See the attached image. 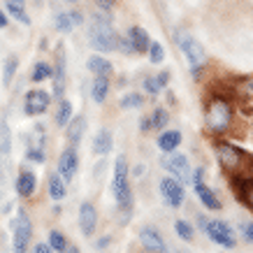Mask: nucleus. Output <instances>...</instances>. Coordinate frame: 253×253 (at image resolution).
I'll list each match as a JSON object with an SVG mask.
<instances>
[{"instance_id":"1","label":"nucleus","mask_w":253,"mask_h":253,"mask_svg":"<svg viewBox=\"0 0 253 253\" xmlns=\"http://www.w3.org/2000/svg\"><path fill=\"white\" fill-rule=\"evenodd\" d=\"M214 151H216V161H218L221 169L230 176L232 181L253 176V156L249 151H244L242 146L232 144V142H225V139H216Z\"/></svg>"},{"instance_id":"2","label":"nucleus","mask_w":253,"mask_h":253,"mask_svg":"<svg viewBox=\"0 0 253 253\" xmlns=\"http://www.w3.org/2000/svg\"><path fill=\"white\" fill-rule=\"evenodd\" d=\"M235 123V100L228 93H214L205 105V128L209 135L221 137L232 130Z\"/></svg>"},{"instance_id":"3","label":"nucleus","mask_w":253,"mask_h":253,"mask_svg":"<svg viewBox=\"0 0 253 253\" xmlns=\"http://www.w3.org/2000/svg\"><path fill=\"white\" fill-rule=\"evenodd\" d=\"M112 195H114L116 209L121 214V223H128L132 216V207H135V198H132V188H130V168H128V161H126L123 154L114 161Z\"/></svg>"},{"instance_id":"4","label":"nucleus","mask_w":253,"mask_h":253,"mask_svg":"<svg viewBox=\"0 0 253 253\" xmlns=\"http://www.w3.org/2000/svg\"><path fill=\"white\" fill-rule=\"evenodd\" d=\"M88 42L98 54H109L119 46V35L112 26V16L107 14V9L93 14L91 28H88Z\"/></svg>"},{"instance_id":"5","label":"nucleus","mask_w":253,"mask_h":253,"mask_svg":"<svg viewBox=\"0 0 253 253\" xmlns=\"http://www.w3.org/2000/svg\"><path fill=\"white\" fill-rule=\"evenodd\" d=\"M174 42L176 46L181 49V54L186 56V61H188V68H191L193 77H200V72L205 68V63H207V56H205V49L195 42L193 35L184 31V28H176L174 31Z\"/></svg>"},{"instance_id":"6","label":"nucleus","mask_w":253,"mask_h":253,"mask_svg":"<svg viewBox=\"0 0 253 253\" xmlns=\"http://www.w3.org/2000/svg\"><path fill=\"white\" fill-rule=\"evenodd\" d=\"M198 225L200 230L205 232L214 244L223 246V249H235L237 239L232 235V228L225 221H216V218H207V216H198Z\"/></svg>"},{"instance_id":"7","label":"nucleus","mask_w":253,"mask_h":253,"mask_svg":"<svg viewBox=\"0 0 253 253\" xmlns=\"http://www.w3.org/2000/svg\"><path fill=\"white\" fill-rule=\"evenodd\" d=\"M12 228V253H28L31 251V239H33V223L26 214V209H19L16 218L9 221Z\"/></svg>"},{"instance_id":"8","label":"nucleus","mask_w":253,"mask_h":253,"mask_svg":"<svg viewBox=\"0 0 253 253\" xmlns=\"http://www.w3.org/2000/svg\"><path fill=\"white\" fill-rule=\"evenodd\" d=\"M161 165L168 169L174 179H179L181 184H191V172H193V169H191V163H188V156L169 151V154L163 156Z\"/></svg>"},{"instance_id":"9","label":"nucleus","mask_w":253,"mask_h":253,"mask_svg":"<svg viewBox=\"0 0 253 253\" xmlns=\"http://www.w3.org/2000/svg\"><path fill=\"white\" fill-rule=\"evenodd\" d=\"M158 188H161L163 202H165L169 209H179L186 202V188L179 179H174V176L161 179V186H158Z\"/></svg>"},{"instance_id":"10","label":"nucleus","mask_w":253,"mask_h":253,"mask_svg":"<svg viewBox=\"0 0 253 253\" xmlns=\"http://www.w3.org/2000/svg\"><path fill=\"white\" fill-rule=\"evenodd\" d=\"M51 100H54L51 93L42 91V88H33V91H28L26 98H23V112L28 116H42L46 109H49Z\"/></svg>"},{"instance_id":"11","label":"nucleus","mask_w":253,"mask_h":253,"mask_svg":"<svg viewBox=\"0 0 253 253\" xmlns=\"http://www.w3.org/2000/svg\"><path fill=\"white\" fill-rule=\"evenodd\" d=\"M79 169V154H77V146H65L61 151V158H58V165H56V172L63 176V181L68 184L75 179Z\"/></svg>"},{"instance_id":"12","label":"nucleus","mask_w":253,"mask_h":253,"mask_svg":"<svg viewBox=\"0 0 253 253\" xmlns=\"http://www.w3.org/2000/svg\"><path fill=\"white\" fill-rule=\"evenodd\" d=\"M230 98L237 100L239 105L253 109V79L251 77H239L232 82L230 88Z\"/></svg>"},{"instance_id":"13","label":"nucleus","mask_w":253,"mask_h":253,"mask_svg":"<svg viewBox=\"0 0 253 253\" xmlns=\"http://www.w3.org/2000/svg\"><path fill=\"white\" fill-rule=\"evenodd\" d=\"M65 63H68V58H65V49L63 46H58L56 49V63H54V75H51V79H54V98H63V93H65Z\"/></svg>"},{"instance_id":"14","label":"nucleus","mask_w":253,"mask_h":253,"mask_svg":"<svg viewBox=\"0 0 253 253\" xmlns=\"http://www.w3.org/2000/svg\"><path fill=\"white\" fill-rule=\"evenodd\" d=\"M84 23V12L79 9H68V12H58L54 16V28L58 33H72L77 26Z\"/></svg>"},{"instance_id":"15","label":"nucleus","mask_w":253,"mask_h":253,"mask_svg":"<svg viewBox=\"0 0 253 253\" xmlns=\"http://www.w3.org/2000/svg\"><path fill=\"white\" fill-rule=\"evenodd\" d=\"M98 225V209L93 202H82L79 207V228L84 232V237H91Z\"/></svg>"},{"instance_id":"16","label":"nucleus","mask_w":253,"mask_h":253,"mask_svg":"<svg viewBox=\"0 0 253 253\" xmlns=\"http://www.w3.org/2000/svg\"><path fill=\"white\" fill-rule=\"evenodd\" d=\"M139 242H142V246H144L149 253H163L165 251V239H163V235L156 228H151V225H146V228H142L139 230Z\"/></svg>"},{"instance_id":"17","label":"nucleus","mask_w":253,"mask_h":253,"mask_svg":"<svg viewBox=\"0 0 253 253\" xmlns=\"http://www.w3.org/2000/svg\"><path fill=\"white\" fill-rule=\"evenodd\" d=\"M16 195H21V198H33L35 191H38V174L33 172V169H26L23 168L16 176Z\"/></svg>"},{"instance_id":"18","label":"nucleus","mask_w":253,"mask_h":253,"mask_svg":"<svg viewBox=\"0 0 253 253\" xmlns=\"http://www.w3.org/2000/svg\"><path fill=\"white\" fill-rule=\"evenodd\" d=\"M193 188H195V195H198V200L207 209H211V211H218V209L223 207L221 200H218V195H216V193L211 191V188H209L205 181H195V184H193Z\"/></svg>"},{"instance_id":"19","label":"nucleus","mask_w":253,"mask_h":253,"mask_svg":"<svg viewBox=\"0 0 253 253\" xmlns=\"http://www.w3.org/2000/svg\"><path fill=\"white\" fill-rule=\"evenodd\" d=\"M86 68H88V72H93L95 77H112V72H114V65L102 54H93L91 58L86 61Z\"/></svg>"},{"instance_id":"20","label":"nucleus","mask_w":253,"mask_h":253,"mask_svg":"<svg viewBox=\"0 0 253 253\" xmlns=\"http://www.w3.org/2000/svg\"><path fill=\"white\" fill-rule=\"evenodd\" d=\"M46 195L54 200V202H61V200H65V195H68L65 181H63V176L58 174V172H51L49 179H46Z\"/></svg>"},{"instance_id":"21","label":"nucleus","mask_w":253,"mask_h":253,"mask_svg":"<svg viewBox=\"0 0 253 253\" xmlns=\"http://www.w3.org/2000/svg\"><path fill=\"white\" fill-rule=\"evenodd\" d=\"M5 12L21 26H31V16L26 9V0H5Z\"/></svg>"},{"instance_id":"22","label":"nucleus","mask_w":253,"mask_h":253,"mask_svg":"<svg viewBox=\"0 0 253 253\" xmlns=\"http://www.w3.org/2000/svg\"><path fill=\"white\" fill-rule=\"evenodd\" d=\"M84 130H86V119L84 116H72V121L65 126V135H68L70 146H77L84 139Z\"/></svg>"},{"instance_id":"23","label":"nucleus","mask_w":253,"mask_h":253,"mask_svg":"<svg viewBox=\"0 0 253 253\" xmlns=\"http://www.w3.org/2000/svg\"><path fill=\"white\" fill-rule=\"evenodd\" d=\"M128 40H130L135 54H146V49H149V44H151L149 33H146L144 28H139V26H132L130 31H128Z\"/></svg>"},{"instance_id":"24","label":"nucleus","mask_w":253,"mask_h":253,"mask_svg":"<svg viewBox=\"0 0 253 253\" xmlns=\"http://www.w3.org/2000/svg\"><path fill=\"white\" fill-rule=\"evenodd\" d=\"M112 149H114V135H112V130L102 128V130L95 132V137H93V151L98 156H107Z\"/></svg>"},{"instance_id":"25","label":"nucleus","mask_w":253,"mask_h":253,"mask_svg":"<svg viewBox=\"0 0 253 253\" xmlns=\"http://www.w3.org/2000/svg\"><path fill=\"white\" fill-rule=\"evenodd\" d=\"M181 144V132L179 130H163L156 139V146L161 149L163 154H169V151H176V146Z\"/></svg>"},{"instance_id":"26","label":"nucleus","mask_w":253,"mask_h":253,"mask_svg":"<svg viewBox=\"0 0 253 253\" xmlns=\"http://www.w3.org/2000/svg\"><path fill=\"white\" fill-rule=\"evenodd\" d=\"M72 116H75V107H72V102L65 98L58 100V107H56V114H54V121L58 128H65L70 121H72Z\"/></svg>"},{"instance_id":"27","label":"nucleus","mask_w":253,"mask_h":253,"mask_svg":"<svg viewBox=\"0 0 253 253\" xmlns=\"http://www.w3.org/2000/svg\"><path fill=\"white\" fill-rule=\"evenodd\" d=\"M235 188H237V198L253 211V176L237 179V181H235Z\"/></svg>"},{"instance_id":"28","label":"nucleus","mask_w":253,"mask_h":253,"mask_svg":"<svg viewBox=\"0 0 253 253\" xmlns=\"http://www.w3.org/2000/svg\"><path fill=\"white\" fill-rule=\"evenodd\" d=\"M109 77H95V82L91 84V98L93 102H98V105H102L105 100H107L109 95Z\"/></svg>"},{"instance_id":"29","label":"nucleus","mask_w":253,"mask_h":253,"mask_svg":"<svg viewBox=\"0 0 253 253\" xmlns=\"http://www.w3.org/2000/svg\"><path fill=\"white\" fill-rule=\"evenodd\" d=\"M51 75H54V65L46 63V61H38L35 65H33L31 79L33 82H46V79H51Z\"/></svg>"},{"instance_id":"30","label":"nucleus","mask_w":253,"mask_h":253,"mask_svg":"<svg viewBox=\"0 0 253 253\" xmlns=\"http://www.w3.org/2000/svg\"><path fill=\"white\" fill-rule=\"evenodd\" d=\"M12 151V135H9V128H7V121L2 119L0 121V158L5 161Z\"/></svg>"},{"instance_id":"31","label":"nucleus","mask_w":253,"mask_h":253,"mask_svg":"<svg viewBox=\"0 0 253 253\" xmlns=\"http://www.w3.org/2000/svg\"><path fill=\"white\" fill-rule=\"evenodd\" d=\"M16 70H19V58H16V56H7V58H5V63H2V84H5V86L12 84Z\"/></svg>"},{"instance_id":"32","label":"nucleus","mask_w":253,"mask_h":253,"mask_svg":"<svg viewBox=\"0 0 253 253\" xmlns=\"http://www.w3.org/2000/svg\"><path fill=\"white\" fill-rule=\"evenodd\" d=\"M174 232H176V237L184 239V242H188V244L195 239V228H193L188 221H184V218L174 221Z\"/></svg>"},{"instance_id":"33","label":"nucleus","mask_w":253,"mask_h":253,"mask_svg":"<svg viewBox=\"0 0 253 253\" xmlns=\"http://www.w3.org/2000/svg\"><path fill=\"white\" fill-rule=\"evenodd\" d=\"M151 128H156V130H163L165 126L169 123V112L165 107H156L154 112H151Z\"/></svg>"},{"instance_id":"34","label":"nucleus","mask_w":253,"mask_h":253,"mask_svg":"<svg viewBox=\"0 0 253 253\" xmlns=\"http://www.w3.org/2000/svg\"><path fill=\"white\" fill-rule=\"evenodd\" d=\"M121 109H139L144 105V95L142 93H128V95H123L121 98Z\"/></svg>"},{"instance_id":"35","label":"nucleus","mask_w":253,"mask_h":253,"mask_svg":"<svg viewBox=\"0 0 253 253\" xmlns=\"http://www.w3.org/2000/svg\"><path fill=\"white\" fill-rule=\"evenodd\" d=\"M46 244L51 246L54 251L63 253L65 251V246H68V239H65V235H63L61 230H51L49 232V242H46Z\"/></svg>"},{"instance_id":"36","label":"nucleus","mask_w":253,"mask_h":253,"mask_svg":"<svg viewBox=\"0 0 253 253\" xmlns=\"http://www.w3.org/2000/svg\"><path fill=\"white\" fill-rule=\"evenodd\" d=\"M146 54H149V61L154 63V65H158V63L165 61V49H163L161 42H154V40H151V44H149V49H146Z\"/></svg>"},{"instance_id":"37","label":"nucleus","mask_w":253,"mask_h":253,"mask_svg":"<svg viewBox=\"0 0 253 253\" xmlns=\"http://www.w3.org/2000/svg\"><path fill=\"white\" fill-rule=\"evenodd\" d=\"M26 161L28 163H44L46 161V149H33V146H26Z\"/></svg>"},{"instance_id":"38","label":"nucleus","mask_w":253,"mask_h":253,"mask_svg":"<svg viewBox=\"0 0 253 253\" xmlns=\"http://www.w3.org/2000/svg\"><path fill=\"white\" fill-rule=\"evenodd\" d=\"M239 230H242V237L253 244V221H242L239 223Z\"/></svg>"},{"instance_id":"39","label":"nucleus","mask_w":253,"mask_h":253,"mask_svg":"<svg viewBox=\"0 0 253 253\" xmlns=\"http://www.w3.org/2000/svg\"><path fill=\"white\" fill-rule=\"evenodd\" d=\"M144 91L151 93V95H156V93L161 91V86H158V82H156V77H149L144 79Z\"/></svg>"},{"instance_id":"40","label":"nucleus","mask_w":253,"mask_h":253,"mask_svg":"<svg viewBox=\"0 0 253 253\" xmlns=\"http://www.w3.org/2000/svg\"><path fill=\"white\" fill-rule=\"evenodd\" d=\"M116 49H121L123 54H135V49H132V44H130V40L128 38H119V46Z\"/></svg>"},{"instance_id":"41","label":"nucleus","mask_w":253,"mask_h":253,"mask_svg":"<svg viewBox=\"0 0 253 253\" xmlns=\"http://www.w3.org/2000/svg\"><path fill=\"white\" fill-rule=\"evenodd\" d=\"M156 82H158V86H161V91L163 88H168V84H169V72L168 70L158 72V75H156Z\"/></svg>"},{"instance_id":"42","label":"nucleus","mask_w":253,"mask_h":253,"mask_svg":"<svg viewBox=\"0 0 253 253\" xmlns=\"http://www.w3.org/2000/svg\"><path fill=\"white\" fill-rule=\"evenodd\" d=\"M31 253H54V249L49 244H44V242H40V244H35L31 249Z\"/></svg>"},{"instance_id":"43","label":"nucleus","mask_w":253,"mask_h":253,"mask_svg":"<svg viewBox=\"0 0 253 253\" xmlns=\"http://www.w3.org/2000/svg\"><path fill=\"white\" fill-rule=\"evenodd\" d=\"M149 130H154V128H151V119H149V116H142V119H139V132H149Z\"/></svg>"},{"instance_id":"44","label":"nucleus","mask_w":253,"mask_h":253,"mask_svg":"<svg viewBox=\"0 0 253 253\" xmlns=\"http://www.w3.org/2000/svg\"><path fill=\"white\" fill-rule=\"evenodd\" d=\"M109 244H112V237H100V239H98V244H95V246H98V249H107Z\"/></svg>"},{"instance_id":"45","label":"nucleus","mask_w":253,"mask_h":253,"mask_svg":"<svg viewBox=\"0 0 253 253\" xmlns=\"http://www.w3.org/2000/svg\"><path fill=\"white\" fill-rule=\"evenodd\" d=\"M9 23V19H7V14H5V9H0V28H5Z\"/></svg>"},{"instance_id":"46","label":"nucleus","mask_w":253,"mask_h":253,"mask_svg":"<svg viewBox=\"0 0 253 253\" xmlns=\"http://www.w3.org/2000/svg\"><path fill=\"white\" fill-rule=\"evenodd\" d=\"M98 2H100V7H102V9H109V7H112V2H114V0H98Z\"/></svg>"},{"instance_id":"47","label":"nucleus","mask_w":253,"mask_h":253,"mask_svg":"<svg viewBox=\"0 0 253 253\" xmlns=\"http://www.w3.org/2000/svg\"><path fill=\"white\" fill-rule=\"evenodd\" d=\"M63 253H82V251H79V249H77V246H65V251H63Z\"/></svg>"},{"instance_id":"48","label":"nucleus","mask_w":253,"mask_h":253,"mask_svg":"<svg viewBox=\"0 0 253 253\" xmlns=\"http://www.w3.org/2000/svg\"><path fill=\"white\" fill-rule=\"evenodd\" d=\"M132 174H135V176H139V174H144V168H142V165H137V168L132 169Z\"/></svg>"},{"instance_id":"49","label":"nucleus","mask_w":253,"mask_h":253,"mask_svg":"<svg viewBox=\"0 0 253 253\" xmlns=\"http://www.w3.org/2000/svg\"><path fill=\"white\" fill-rule=\"evenodd\" d=\"M174 253H191V251H188V249H176Z\"/></svg>"},{"instance_id":"50","label":"nucleus","mask_w":253,"mask_h":253,"mask_svg":"<svg viewBox=\"0 0 253 253\" xmlns=\"http://www.w3.org/2000/svg\"><path fill=\"white\" fill-rule=\"evenodd\" d=\"M68 2H77V0H68Z\"/></svg>"},{"instance_id":"51","label":"nucleus","mask_w":253,"mask_h":253,"mask_svg":"<svg viewBox=\"0 0 253 253\" xmlns=\"http://www.w3.org/2000/svg\"><path fill=\"white\" fill-rule=\"evenodd\" d=\"M0 181H2V179H0Z\"/></svg>"},{"instance_id":"52","label":"nucleus","mask_w":253,"mask_h":253,"mask_svg":"<svg viewBox=\"0 0 253 253\" xmlns=\"http://www.w3.org/2000/svg\"><path fill=\"white\" fill-rule=\"evenodd\" d=\"M146 253H149V251H146Z\"/></svg>"}]
</instances>
